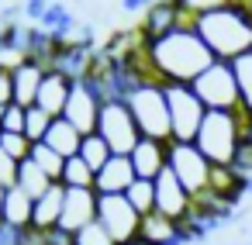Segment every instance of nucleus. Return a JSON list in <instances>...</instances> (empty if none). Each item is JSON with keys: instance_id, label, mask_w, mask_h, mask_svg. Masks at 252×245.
I'll return each instance as SVG.
<instances>
[{"instance_id": "f257e3e1", "label": "nucleus", "mask_w": 252, "mask_h": 245, "mask_svg": "<svg viewBox=\"0 0 252 245\" xmlns=\"http://www.w3.org/2000/svg\"><path fill=\"white\" fill-rule=\"evenodd\" d=\"M214 62L211 49L204 45V38L197 35L193 25H180L173 31H166L162 38L145 42V66L152 73V80L159 83H193L207 66Z\"/></svg>"}, {"instance_id": "f03ea898", "label": "nucleus", "mask_w": 252, "mask_h": 245, "mask_svg": "<svg viewBox=\"0 0 252 245\" xmlns=\"http://www.w3.org/2000/svg\"><path fill=\"white\" fill-rule=\"evenodd\" d=\"M193 28L218 62H235L238 56L252 52V11L245 4L211 11V14L197 18Z\"/></svg>"}, {"instance_id": "7ed1b4c3", "label": "nucleus", "mask_w": 252, "mask_h": 245, "mask_svg": "<svg viewBox=\"0 0 252 245\" xmlns=\"http://www.w3.org/2000/svg\"><path fill=\"white\" fill-rule=\"evenodd\" d=\"M252 138V118L245 111H207L204 128L197 135V149L207 155L211 166H238L245 145Z\"/></svg>"}, {"instance_id": "20e7f679", "label": "nucleus", "mask_w": 252, "mask_h": 245, "mask_svg": "<svg viewBox=\"0 0 252 245\" xmlns=\"http://www.w3.org/2000/svg\"><path fill=\"white\" fill-rule=\"evenodd\" d=\"M128 107L135 114V124L142 131V138H156V142H173V124H169V100H166V83L159 80H142L128 90Z\"/></svg>"}, {"instance_id": "39448f33", "label": "nucleus", "mask_w": 252, "mask_h": 245, "mask_svg": "<svg viewBox=\"0 0 252 245\" xmlns=\"http://www.w3.org/2000/svg\"><path fill=\"white\" fill-rule=\"evenodd\" d=\"M193 93L204 100L207 111H242V97H238V80L231 62H211L193 83Z\"/></svg>"}, {"instance_id": "423d86ee", "label": "nucleus", "mask_w": 252, "mask_h": 245, "mask_svg": "<svg viewBox=\"0 0 252 245\" xmlns=\"http://www.w3.org/2000/svg\"><path fill=\"white\" fill-rule=\"evenodd\" d=\"M166 100H169V124H173V142H197L207 107L204 100L193 93V87L187 83H169L166 87Z\"/></svg>"}, {"instance_id": "0eeeda50", "label": "nucleus", "mask_w": 252, "mask_h": 245, "mask_svg": "<svg viewBox=\"0 0 252 245\" xmlns=\"http://www.w3.org/2000/svg\"><path fill=\"white\" fill-rule=\"evenodd\" d=\"M169 169L187 186V193L193 200H200V197L211 193V173H214V166L207 162V155L193 142H173L169 145Z\"/></svg>"}, {"instance_id": "6e6552de", "label": "nucleus", "mask_w": 252, "mask_h": 245, "mask_svg": "<svg viewBox=\"0 0 252 245\" xmlns=\"http://www.w3.org/2000/svg\"><path fill=\"white\" fill-rule=\"evenodd\" d=\"M97 135L111 145L114 155H131L135 152V145L142 142V131L135 124V114H131L128 100H104Z\"/></svg>"}, {"instance_id": "1a4fd4ad", "label": "nucleus", "mask_w": 252, "mask_h": 245, "mask_svg": "<svg viewBox=\"0 0 252 245\" xmlns=\"http://www.w3.org/2000/svg\"><path fill=\"white\" fill-rule=\"evenodd\" d=\"M97 221L111 231V238L118 245H138V231H142V214L135 211V204L125 193H107L97 204Z\"/></svg>"}, {"instance_id": "9d476101", "label": "nucleus", "mask_w": 252, "mask_h": 245, "mask_svg": "<svg viewBox=\"0 0 252 245\" xmlns=\"http://www.w3.org/2000/svg\"><path fill=\"white\" fill-rule=\"evenodd\" d=\"M100 111H104V97L100 90L94 87L90 76H80L73 80V90H69V104H66V121L73 128H80L83 135H94L97 124H100Z\"/></svg>"}, {"instance_id": "9b49d317", "label": "nucleus", "mask_w": 252, "mask_h": 245, "mask_svg": "<svg viewBox=\"0 0 252 245\" xmlns=\"http://www.w3.org/2000/svg\"><path fill=\"white\" fill-rule=\"evenodd\" d=\"M156 211L176 224H183L193 214V197L187 193V186L173 176V169L166 166V173L156 180Z\"/></svg>"}, {"instance_id": "f8f14e48", "label": "nucleus", "mask_w": 252, "mask_h": 245, "mask_svg": "<svg viewBox=\"0 0 252 245\" xmlns=\"http://www.w3.org/2000/svg\"><path fill=\"white\" fill-rule=\"evenodd\" d=\"M180 25H193V18H187L180 7H176V0H159V4H152L142 18H138V31L145 42L152 38H162L166 31L180 28Z\"/></svg>"}, {"instance_id": "ddd939ff", "label": "nucleus", "mask_w": 252, "mask_h": 245, "mask_svg": "<svg viewBox=\"0 0 252 245\" xmlns=\"http://www.w3.org/2000/svg\"><path fill=\"white\" fill-rule=\"evenodd\" d=\"M97 204H100V193L97 190H69L66 186V207H63V221L59 228L76 235L80 228L94 224L97 221Z\"/></svg>"}, {"instance_id": "4468645a", "label": "nucleus", "mask_w": 252, "mask_h": 245, "mask_svg": "<svg viewBox=\"0 0 252 245\" xmlns=\"http://www.w3.org/2000/svg\"><path fill=\"white\" fill-rule=\"evenodd\" d=\"M173 145V142H169ZM169 145L166 142H156V138H142L131 152V166H135V176L138 180H159L169 166Z\"/></svg>"}, {"instance_id": "2eb2a0df", "label": "nucleus", "mask_w": 252, "mask_h": 245, "mask_svg": "<svg viewBox=\"0 0 252 245\" xmlns=\"http://www.w3.org/2000/svg\"><path fill=\"white\" fill-rule=\"evenodd\" d=\"M69 90H73V80H69L63 69H49V73H45V83H42V90H38L35 107H42V111L52 114V118H63V114H66V104H69Z\"/></svg>"}, {"instance_id": "dca6fc26", "label": "nucleus", "mask_w": 252, "mask_h": 245, "mask_svg": "<svg viewBox=\"0 0 252 245\" xmlns=\"http://www.w3.org/2000/svg\"><path fill=\"white\" fill-rule=\"evenodd\" d=\"M135 180H138V176H135L131 155H111V162L97 173L94 190H97L100 197H107V193H128V186H131Z\"/></svg>"}, {"instance_id": "f3484780", "label": "nucleus", "mask_w": 252, "mask_h": 245, "mask_svg": "<svg viewBox=\"0 0 252 245\" xmlns=\"http://www.w3.org/2000/svg\"><path fill=\"white\" fill-rule=\"evenodd\" d=\"M45 73H49V66L38 62V59L21 62V66L14 69V104H21V107H35L38 90H42V83H45Z\"/></svg>"}, {"instance_id": "a211bd4d", "label": "nucleus", "mask_w": 252, "mask_h": 245, "mask_svg": "<svg viewBox=\"0 0 252 245\" xmlns=\"http://www.w3.org/2000/svg\"><path fill=\"white\" fill-rule=\"evenodd\" d=\"M4 228L21 235L35 228V197H28L21 186L7 190V207H4Z\"/></svg>"}, {"instance_id": "6ab92c4d", "label": "nucleus", "mask_w": 252, "mask_h": 245, "mask_svg": "<svg viewBox=\"0 0 252 245\" xmlns=\"http://www.w3.org/2000/svg\"><path fill=\"white\" fill-rule=\"evenodd\" d=\"M138 245H187V242H183V228L176 221H169L159 211H152V214L142 217Z\"/></svg>"}, {"instance_id": "aec40b11", "label": "nucleus", "mask_w": 252, "mask_h": 245, "mask_svg": "<svg viewBox=\"0 0 252 245\" xmlns=\"http://www.w3.org/2000/svg\"><path fill=\"white\" fill-rule=\"evenodd\" d=\"M63 207H66V186L52 183V190L35 200V231H56L63 221Z\"/></svg>"}, {"instance_id": "412c9836", "label": "nucleus", "mask_w": 252, "mask_h": 245, "mask_svg": "<svg viewBox=\"0 0 252 245\" xmlns=\"http://www.w3.org/2000/svg\"><path fill=\"white\" fill-rule=\"evenodd\" d=\"M45 145H49V149H56L63 159H73V155H80L83 131H80V128H73L66 118H56V121H52V128H49V135H45Z\"/></svg>"}, {"instance_id": "4be33fe9", "label": "nucleus", "mask_w": 252, "mask_h": 245, "mask_svg": "<svg viewBox=\"0 0 252 245\" xmlns=\"http://www.w3.org/2000/svg\"><path fill=\"white\" fill-rule=\"evenodd\" d=\"M52 183H56V180H49V176L38 169V162H32V159H25V162H21L18 186H21L28 197H35V200H38V197H45V193L52 190Z\"/></svg>"}, {"instance_id": "5701e85b", "label": "nucleus", "mask_w": 252, "mask_h": 245, "mask_svg": "<svg viewBox=\"0 0 252 245\" xmlns=\"http://www.w3.org/2000/svg\"><path fill=\"white\" fill-rule=\"evenodd\" d=\"M111 155H114V152H111V145H107V142H104V138H100L97 131H94V135H83V145H80V159H83V162H87V166H90L94 173H100V169H104V166L111 162Z\"/></svg>"}, {"instance_id": "b1692460", "label": "nucleus", "mask_w": 252, "mask_h": 245, "mask_svg": "<svg viewBox=\"0 0 252 245\" xmlns=\"http://www.w3.org/2000/svg\"><path fill=\"white\" fill-rule=\"evenodd\" d=\"M59 183L69 186V190H94L97 173H94L80 155H73V159H66V169H63V180H59Z\"/></svg>"}, {"instance_id": "393cba45", "label": "nucleus", "mask_w": 252, "mask_h": 245, "mask_svg": "<svg viewBox=\"0 0 252 245\" xmlns=\"http://www.w3.org/2000/svg\"><path fill=\"white\" fill-rule=\"evenodd\" d=\"M32 162H38V169L49 176V180H63V169H66V159L56 152V149H49L45 142H35L32 145Z\"/></svg>"}, {"instance_id": "a878e982", "label": "nucleus", "mask_w": 252, "mask_h": 245, "mask_svg": "<svg viewBox=\"0 0 252 245\" xmlns=\"http://www.w3.org/2000/svg\"><path fill=\"white\" fill-rule=\"evenodd\" d=\"M231 69H235V80H238V97H242V111L252 118V52H245V56H238L235 62H231Z\"/></svg>"}, {"instance_id": "bb28decb", "label": "nucleus", "mask_w": 252, "mask_h": 245, "mask_svg": "<svg viewBox=\"0 0 252 245\" xmlns=\"http://www.w3.org/2000/svg\"><path fill=\"white\" fill-rule=\"evenodd\" d=\"M125 197L135 204V211H138L142 217L152 214V211H156V180H135Z\"/></svg>"}, {"instance_id": "cd10ccee", "label": "nucleus", "mask_w": 252, "mask_h": 245, "mask_svg": "<svg viewBox=\"0 0 252 245\" xmlns=\"http://www.w3.org/2000/svg\"><path fill=\"white\" fill-rule=\"evenodd\" d=\"M32 138L28 135H14V131H0V149H4L11 159H18V162H25V159H32Z\"/></svg>"}, {"instance_id": "c85d7f7f", "label": "nucleus", "mask_w": 252, "mask_h": 245, "mask_svg": "<svg viewBox=\"0 0 252 245\" xmlns=\"http://www.w3.org/2000/svg\"><path fill=\"white\" fill-rule=\"evenodd\" d=\"M52 114H45L42 107H28V121H25V135L32 138V142H45V135H49V128H52Z\"/></svg>"}, {"instance_id": "c756f323", "label": "nucleus", "mask_w": 252, "mask_h": 245, "mask_svg": "<svg viewBox=\"0 0 252 245\" xmlns=\"http://www.w3.org/2000/svg\"><path fill=\"white\" fill-rule=\"evenodd\" d=\"M231 4H238V0H176V7L187 14V18H204V14H211V11H221V7H231Z\"/></svg>"}, {"instance_id": "7c9ffc66", "label": "nucleus", "mask_w": 252, "mask_h": 245, "mask_svg": "<svg viewBox=\"0 0 252 245\" xmlns=\"http://www.w3.org/2000/svg\"><path fill=\"white\" fill-rule=\"evenodd\" d=\"M73 245H118V242L111 238V231L100 221H94V224H87L73 235Z\"/></svg>"}, {"instance_id": "2f4dec72", "label": "nucleus", "mask_w": 252, "mask_h": 245, "mask_svg": "<svg viewBox=\"0 0 252 245\" xmlns=\"http://www.w3.org/2000/svg\"><path fill=\"white\" fill-rule=\"evenodd\" d=\"M25 121H28V107H21V104H11V107L4 111L0 131H14V135H25Z\"/></svg>"}, {"instance_id": "473e14b6", "label": "nucleus", "mask_w": 252, "mask_h": 245, "mask_svg": "<svg viewBox=\"0 0 252 245\" xmlns=\"http://www.w3.org/2000/svg\"><path fill=\"white\" fill-rule=\"evenodd\" d=\"M18 176H21V162L11 159L4 149H0V186H4V190L18 186Z\"/></svg>"}, {"instance_id": "72a5a7b5", "label": "nucleus", "mask_w": 252, "mask_h": 245, "mask_svg": "<svg viewBox=\"0 0 252 245\" xmlns=\"http://www.w3.org/2000/svg\"><path fill=\"white\" fill-rule=\"evenodd\" d=\"M11 104H14V73L0 69V107H11Z\"/></svg>"}, {"instance_id": "f704fd0d", "label": "nucleus", "mask_w": 252, "mask_h": 245, "mask_svg": "<svg viewBox=\"0 0 252 245\" xmlns=\"http://www.w3.org/2000/svg\"><path fill=\"white\" fill-rule=\"evenodd\" d=\"M4 207H7V190L0 186V231H4Z\"/></svg>"}, {"instance_id": "c9c22d12", "label": "nucleus", "mask_w": 252, "mask_h": 245, "mask_svg": "<svg viewBox=\"0 0 252 245\" xmlns=\"http://www.w3.org/2000/svg\"><path fill=\"white\" fill-rule=\"evenodd\" d=\"M238 4H245V7H249V4H252V0H238Z\"/></svg>"}, {"instance_id": "e433bc0d", "label": "nucleus", "mask_w": 252, "mask_h": 245, "mask_svg": "<svg viewBox=\"0 0 252 245\" xmlns=\"http://www.w3.org/2000/svg\"><path fill=\"white\" fill-rule=\"evenodd\" d=\"M249 11H252V4H249Z\"/></svg>"}, {"instance_id": "4c0bfd02", "label": "nucleus", "mask_w": 252, "mask_h": 245, "mask_svg": "<svg viewBox=\"0 0 252 245\" xmlns=\"http://www.w3.org/2000/svg\"><path fill=\"white\" fill-rule=\"evenodd\" d=\"M249 245H252V242H249Z\"/></svg>"}]
</instances>
